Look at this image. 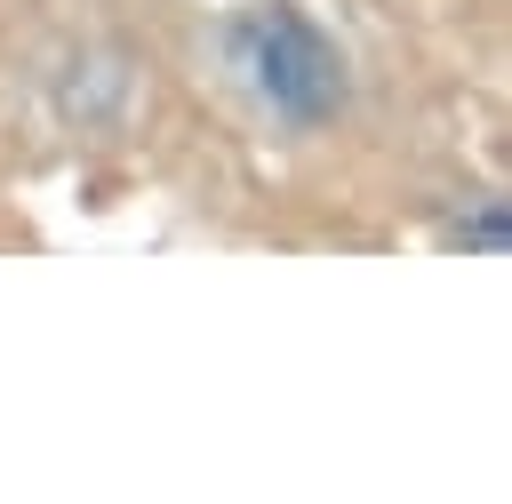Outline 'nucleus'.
Returning <instances> with one entry per match:
<instances>
[{
  "mask_svg": "<svg viewBox=\"0 0 512 504\" xmlns=\"http://www.w3.org/2000/svg\"><path fill=\"white\" fill-rule=\"evenodd\" d=\"M224 64H232L240 96L288 136H320L352 104L344 40L296 0H240L224 16Z\"/></svg>",
  "mask_w": 512,
  "mask_h": 504,
  "instance_id": "f257e3e1",
  "label": "nucleus"
},
{
  "mask_svg": "<svg viewBox=\"0 0 512 504\" xmlns=\"http://www.w3.org/2000/svg\"><path fill=\"white\" fill-rule=\"evenodd\" d=\"M504 240H512L504 200H480L472 216H456V224H448V248H464V256H504Z\"/></svg>",
  "mask_w": 512,
  "mask_h": 504,
  "instance_id": "f03ea898",
  "label": "nucleus"
}]
</instances>
